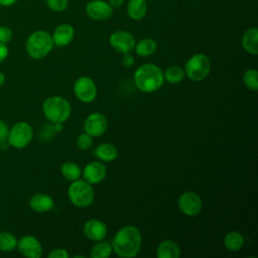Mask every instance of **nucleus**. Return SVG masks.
<instances>
[{
  "instance_id": "f257e3e1",
  "label": "nucleus",
  "mask_w": 258,
  "mask_h": 258,
  "mask_svg": "<svg viewBox=\"0 0 258 258\" xmlns=\"http://www.w3.org/2000/svg\"><path fill=\"white\" fill-rule=\"evenodd\" d=\"M115 254L123 258L135 257L142 245L140 231L132 225H126L118 230L111 243Z\"/></svg>"
},
{
  "instance_id": "f03ea898",
  "label": "nucleus",
  "mask_w": 258,
  "mask_h": 258,
  "mask_svg": "<svg viewBox=\"0 0 258 258\" xmlns=\"http://www.w3.org/2000/svg\"><path fill=\"white\" fill-rule=\"evenodd\" d=\"M134 83L141 92L153 93L159 90L164 83L163 72L156 64L144 63L135 71Z\"/></svg>"
},
{
  "instance_id": "7ed1b4c3",
  "label": "nucleus",
  "mask_w": 258,
  "mask_h": 258,
  "mask_svg": "<svg viewBox=\"0 0 258 258\" xmlns=\"http://www.w3.org/2000/svg\"><path fill=\"white\" fill-rule=\"evenodd\" d=\"M51 34L45 30H35L30 33L25 42L27 54L34 58L40 59L45 57L53 47Z\"/></svg>"
},
{
  "instance_id": "20e7f679",
  "label": "nucleus",
  "mask_w": 258,
  "mask_h": 258,
  "mask_svg": "<svg viewBox=\"0 0 258 258\" xmlns=\"http://www.w3.org/2000/svg\"><path fill=\"white\" fill-rule=\"evenodd\" d=\"M42 112L51 123L67 121L71 115V104L61 96H51L42 104Z\"/></svg>"
},
{
  "instance_id": "39448f33",
  "label": "nucleus",
  "mask_w": 258,
  "mask_h": 258,
  "mask_svg": "<svg viewBox=\"0 0 258 258\" xmlns=\"http://www.w3.org/2000/svg\"><path fill=\"white\" fill-rule=\"evenodd\" d=\"M68 197L73 205L79 208H87L94 202L95 194L93 186L85 179L72 181L68 188Z\"/></svg>"
},
{
  "instance_id": "423d86ee",
  "label": "nucleus",
  "mask_w": 258,
  "mask_h": 258,
  "mask_svg": "<svg viewBox=\"0 0 258 258\" xmlns=\"http://www.w3.org/2000/svg\"><path fill=\"white\" fill-rule=\"evenodd\" d=\"M211 72V60L204 53H196L191 55L186 63L184 73L188 79L195 82L205 80Z\"/></svg>"
},
{
  "instance_id": "0eeeda50",
  "label": "nucleus",
  "mask_w": 258,
  "mask_h": 258,
  "mask_svg": "<svg viewBox=\"0 0 258 258\" xmlns=\"http://www.w3.org/2000/svg\"><path fill=\"white\" fill-rule=\"evenodd\" d=\"M33 129L30 124L24 121L15 123L11 128H9L7 141L9 145L22 149L25 148L32 140Z\"/></svg>"
},
{
  "instance_id": "6e6552de",
  "label": "nucleus",
  "mask_w": 258,
  "mask_h": 258,
  "mask_svg": "<svg viewBox=\"0 0 258 258\" xmlns=\"http://www.w3.org/2000/svg\"><path fill=\"white\" fill-rule=\"evenodd\" d=\"M74 93L83 103H91L97 97V86L89 77H80L74 83Z\"/></svg>"
},
{
  "instance_id": "1a4fd4ad",
  "label": "nucleus",
  "mask_w": 258,
  "mask_h": 258,
  "mask_svg": "<svg viewBox=\"0 0 258 258\" xmlns=\"http://www.w3.org/2000/svg\"><path fill=\"white\" fill-rule=\"evenodd\" d=\"M177 205L182 214L194 217L201 213L203 208V201L197 192L184 191L179 196Z\"/></svg>"
},
{
  "instance_id": "9d476101",
  "label": "nucleus",
  "mask_w": 258,
  "mask_h": 258,
  "mask_svg": "<svg viewBox=\"0 0 258 258\" xmlns=\"http://www.w3.org/2000/svg\"><path fill=\"white\" fill-rule=\"evenodd\" d=\"M134 36L125 30H116L109 36L110 46L120 53H127L134 49L135 46Z\"/></svg>"
},
{
  "instance_id": "9b49d317",
  "label": "nucleus",
  "mask_w": 258,
  "mask_h": 258,
  "mask_svg": "<svg viewBox=\"0 0 258 258\" xmlns=\"http://www.w3.org/2000/svg\"><path fill=\"white\" fill-rule=\"evenodd\" d=\"M85 12L93 20L104 21L113 14V7L104 0H92L87 3Z\"/></svg>"
},
{
  "instance_id": "f8f14e48",
  "label": "nucleus",
  "mask_w": 258,
  "mask_h": 258,
  "mask_svg": "<svg viewBox=\"0 0 258 258\" xmlns=\"http://www.w3.org/2000/svg\"><path fill=\"white\" fill-rule=\"evenodd\" d=\"M108 128V120L102 113L95 112L87 116L84 122L85 132L92 137L101 136L106 132Z\"/></svg>"
},
{
  "instance_id": "ddd939ff",
  "label": "nucleus",
  "mask_w": 258,
  "mask_h": 258,
  "mask_svg": "<svg viewBox=\"0 0 258 258\" xmlns=\"http://www.w3.org/2000/svg\"><path fill=\"white\" fill-rule=\"evenodd\" d=\"M17 250L27 258H39L42 255V246L33 236H24L17 241Z\"/></svg>"
},
{
  "instance_id": "4468645a",
  "label": "nucleus",
  "mask_w": 258,
  "mask_h": 258,
  "mask_svg": "<svg viewBox=\"0 0 258 258\" xmlns=\"http://www.w3.org/2000/svg\"><path fill=\"white\" fill-rule=\"evenodd\" d=\"M82 173L87 182L90 184H97L105 179L107 168L104 163L100 161H93L85 166Z\"/></svg>"
},
{
  "instance_id": "2eb2a0df",
  "label": "nucleus",
  "mask_w": 258,
  "mask_h": 258,
  "mask_svg": "<svg viewBox=\"0 0 258 258\" xmlns=\"http://www.w3.org/2000/svg\"><path fill=\"white\" fill-rule=\"evenodd\" d=\"M83 231L88 239L98 242L107 236L108 228L104 222L97 219H92L85 223Z\"/></svg>"
},
{
  "instance_id": "dca6fc26",
  "label": "nucleus",
  "mask_w": 258,
  "mask_h": 258,
  "mask_svg": "<svg viewBox=\"0 0 258 258\" xmlns=\"http://www.w3.org/2000/svg\"><path fill=\"white\" fill-rule=\"evenodd\" d=\"M75 36V29L71 24L63 23L55 27L51 37L54 45L66 46L70 44Z\"/></svg>"
},
{
  "instance_id": "f3484780",
  "label": "nucleus",
  "mask_w": 258,
  "mask_h": 258,
  "mask_svg": "<svg viewBox=\"0 0 258 258\" xmlns=\"http://www.w3.org/2000/svg\"><path fill=\"white\" fill-rule=\"evenodd\" d=\"M54 206V202L51 197L46 194L38 192L33 195L29 200V207L37 213L49 212Z\"/></svg>"
},
{
  "instance_id": "a211bd4d",
  "label": "nucleus",
  "mask_w": 258,
  "mask_h": 258,
  "mask_svg": "<svg viewBox=\"0 0 258 258\" xmlns=\"http://www.w3.org/2000/svg\"><path fill=\"white\" fill-rule=\"evenodd\" d=\"M158 258H178L180 256L179 246L172 240L161 241L156 248Z\"/></svg>"
},
{
  "instance_id": "6ab92c4d",
  "label": "nucleus",
  "mask_w": 258,
  "mask_h": 258,
  "mask_svg": "<svg viewBox=\"0 0 258 258\" xmlns=\"http://www.w3.org/2000/svg\"><path fill=\"white\" fill-rule=\"evenodd\" d=\"M242 46L251 54L258 53V29L256 27H251L244 32L242 36Z\"/></svg>"
},
{
  "instance_id": "aec40b11",
  "label": "nucleus",
  "mask_w": 258,
  "mask_h": 258,
  "mask_svg": "<svg viewBox=\"0 0 258 258\" xmlns=\"http://www.w3.org/2000/svg\"><path fill=\"white\" fill-rule=\"evenodd\" d=\"M126 10L128 16L132 20H141L147 13L146 0H129Z\"/></svg>"
},
{
  "instance_id": "412c9836",
  "label": "nucleus",
  "mask_w": 258,
  "mask_h": 258,
  "mask_svg": "<svg viewBox=\"0 0 258 258\" xmlns=\"http://www.w3.org/2000/svg\"><path fill=\"white\" fill-rule=\"evenodd\" d=\"M95 156L102 161L110 162L117 158L118 150L116 146L111 143H102L95 149Z\"/></svg>"
},
{
  "instance_id": "4be33fe9",
  "label": "nucleus",
  "mask_w": 258,
  "mask_h": 258,
  "mask_svg": "<svg viewBox=\"0 0 258 258\" xmlns=\"http://www.w3.org/2000/svg\"><path fill=\"white\" fill-rule=\"evenodd\" d=\"M157 49V43L152 38H142L137 43H135L134 50L137 55L145 57L153 54Z\"/></svg>"
},
{
  "instance_id": "5701e85b",
  "label": "nucleus",
  "mask_w": 258,
  "mask_h": 258,
  "mask_svg": "<svg viewBox=\"0 0 258 258\" xmlns=\"http://www.w3.org/2000/svg\"><path fill=\"white\" fill-rule=\"evenodd\" d=\"M245 239L238 231H231L226 234L224 238V245L230 251H238L244 245Z\"/></svg>"
},
{
  "instance_id": "b1692460",
  "label": "nucleus",
  "mask_w": 258,
  "mask_h": 258,
  "mask_svg": "<svg viewBox=\"0 0 258 258\" xmlns=\"http://www.w3.org/2000/svg\"><path fill=\"white\" fill-rule=\"evenodd\" d=\"M60 172H61L62 176L70 181L79 179L82 174V170H81L80 166L73 161L64 162L60 167Z\"/></svg>"
},
{
  "instance_id": "393cba45",
  "label": "nucleus",
  "mask_w": 258,
  "mask_h": 258,
  "mask_svg": "<svg viewBox=\"0 0 258 258\" xmlns=\"http://www.w3.org/2000/svg\"><path fill=\"white\" fill-rule=\"evenodd\" d=\"M112 245L109 242H104L103 240L98 241L90 252V256L92 258H108L112 254Z\"/></svg>"
},
{
  "instance_id": "a878e982",
  "label": "nucleus",
  "mask_w": 258,
  "mask_h": 258,
  "mask_svg": "<svg viewBox=\"0 0 258 258\" xmlns=\"http://www.w3.org/2000/svg\"><path fill=\"white\" fill-rule=\"evenodd\" d=\"M184 70L178 66H170L163 73L164 80L170 84H178L184 78Z\"/></svg>"
},
{
  "instance_id": "bb28decb",
  "label": "nucleus",
  "mask_w": 258,
  "mask_h": 258,
  "mask_svg": "<svg viewBox=\"0 0 258 258\" xmlns=\"http://www.w3.org/2000/svg\"><path fill=\"white\" fill-rule=\"evenodd\" d=\"M17 239L10 232H0V251L11 252L17 247Z\"/></svg>"
},
{
  "instance_id": "cd10ccee",
  "label": "nucleus",
  "mask_w": 258,
  "mask_h": 258,
  "mask_svg": "<svg viewBox=\"0 0 258 258\" xmlns=\"http://www.w3.org/2000/svg\"><path fill=\"white\" fill-rule=\"evenodd\" d=\"M243 82L245 86L251 90L256 92L258 90V72L256 69H249L243 75Z\"/></svg>"
},
{
  "instance_id": "c85d7f7f",
  "label": "nucleus",
  "mask_w": 258,
  "mask_h": 258,
  "mask_svg": "<svg viewBox=\"0 0 258 258\" xmlns=\"http://www.w3.org/2000/svg\"><path fill=\"white\" fill-rule=\"evenodd\" d=\"M77 145L82 150H88L93 145V137L88 133H82L77 138Z\"/></svg>"
},
{
  "instance_id": "c756f323",
  "label": "nucleus",
  "mask_w": 258,
  "mask_h": 258,
  "mask_svg": "<svg viewBox=\"0 0 258 258\" xmlns=\"http://www.w3.org/2000/svg\"><path fill=\"white\" fill-rule=\"evenodd\" d=\"M45 3L54 12H62L69 6V0H45Z\"/></svg>"
},
{
  "instance_id": "7c9ffc66",
  "label": "nucleus",
  "mask_w": 258,
  "mask_h": 258,
  "mask_svg": "<svg viewBox=\"0 0 258 258\" xmlns=\"http://www.w3.org/2000/svg\"><path fill=\"white\" fill-rule=\"evenodd\" d=\"M13 32L10 27L6 25H0V42L2 43H9L12 39Z\"/></svg>"
},
{
  "instance_id": "2f4dec72",
  "label": "nucleus",
  "mask_w": 258,
  "mask_h": 258,
  "mask_svg": "<svg viewBox=\"0 0 258 258\" xmlns=\"http://www.w3.org/2000/svg\"><path fill=\"white\" fill-rule=\"evenodd\" d=\"M48 258H69L70 254L68 253V251L63 248H56L51 250L48 255Z\"/></svg>"
},
{
  "instance_id": "473e14b6",
  "label": "nucleus",
  "mask_w": 258,
  "mask_h": 258,
  "mask_svg": "<svg viewBox=\"0 0 258 258\" xmlns=\"http://www.w3.org/2000/svg\"><path fill=\"white\" fill-rule=\"evenodd\" d=\"M8 133H9L8 125L3 120L0 119V142L7 141Z\"/></svg>"
},
{
  "instance_id": "72a5a7b5",
  "label": "nucleus",
  "mask_w": 258,
  "mask_h": 258,
  "mask_svg": "<svg viewBox=\"0 0 258 258\" xmlns=\"http://www.w3.org/2000/svg\"><path fill=\"white\" fill-rule=\"evenodd\" d=\"M121 61H122V64H123L124 67L129 68V67H132V66L134 64L135 58H134V56H133L132 53L127 52V53H124V55H123Z\"/></svg>"
},
{
  "instance_id": "f704fd0d",
  "label": "nucleus",
  "mask_w": 258,
  "mask_h": 258,
  "mask_svg": "<svg viewBox=\"0 0 258 258\" xmlns=\"http://www.w3.org/2000/svg\"><path fill=\"white\" fill-rule=\"evenodd\" d=\"M8 53H9V49L7 47V44L0 42V63L7 58Z\"/></svg>"
},
{
  "instance_id": "c9c22d12",
  "label": "nucleus",
  "mask_w": 258,
  "mask_h": 258,
  "mask_svg": "<svg viewBox=\"0 0 258 258\" xmlns=\"http://www.w3.org/2000/svg\"><path fill=\"white\" fill-rule=\"evenodd\" d=\"M18 0H0V5L2 7H9L14 5Z\"/></svg>"
},
{
  "instance_id": "e433bc0d",
  "label": "nucleus",
  "mask_w": 258,
  "mask_h": 258,
  "mask_svg": "<svg viewBox=\"0 0 258 258\" xmlns=\"http://www.w3.org/2000/svg\"><path fill=\"white\" fill-rule=\"evenodd\" d=\"M123 3H124V0H109V4L113 8H119L122 6Z\"/></svg>"
},
{
  "instance_id": "4c0bfd02",
  "label": "nucleus",
  "mask_w": 258,
  "mask_h": 258,
  "mask_svg": "<svg viewBox=\"0 0 258 258\" xmlns=\"http://www.w3.org/2000/svg\"><path fill=\"white\" fill-rule=\"evenodd\" d=\"M53 129H54V131H56V132H60V131L62 130V123H61V122L53 123Z\"/></svg>"
},
{
  "instance_id": "58836bf2",
  "label": "nucleus",
  "mask_w": 258,
  "mask_h": 258,
  "mask_svg": "<svg viewBox=\"0 0 258 258\" xmlns=\"http://www.w3.org/2000/svg\"><path fill=\"white\" fill-rule=\"evenodd\" d=\"M4 82H5V76H4V74L0 71V87L4 84Z\"/></svg>"
},
{
  "instance_id": "ea45409f",
  "label": "nucleus",
  "mask_w": 258,
  "mask_h": 258,
  "mask_svg": "<svg viewBox=\"0 0 258 258\" xmlns=\"http://www.w3.org/2000/svg\"><path fill=\"white\" fill-rule=\"evenodd\" d=\"M1 7H2V6H1V5H0V10H1Z\"/></svg>"
},
{
  "instance_id": "a19ab883",
  "label": "nucleus",
  "mask_w": 258,
  "mask_h": 258,
  "mask_svg": "<svg viewBox=\"0 0 258 258\" xmlns=\"http://www.w3.org/2000/svg\"><path fill=\"white\" fill-rule=\"evenodd\" d=\"M0 232H1V230H0Z\"/></svg>"
},
{
  "instance_id": "79ce46f5",
  "label": "nucleus",
  "mask_w": 258,
  "mask_h": 258,
  "mask_svg": "<svg viewBox=\"0 0 258 258\" xmlns=\"http://www.w3.org/2000/svg\"><path fill=\"white\" fill-rule=\"evenodd\" d=\"M146 1H147V0H146Z\"/></svg>"
}]
</instances>
